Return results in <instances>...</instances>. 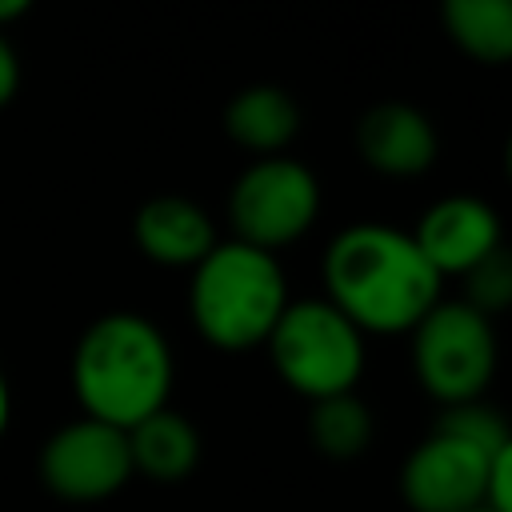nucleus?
I'll return each mask as SVG.
<instances>
[{
  "instance_id": "1a4fd4ad",
  "label": "nucleus",
  "mask_w": 512,
  "mask_h": 512,
  "mask_svg": "<svg viewBox=\"0 0 512 512\" xmlns=\"http://www.w3.org/2000/svg\"><path fill=\"white\" fill-rule=\"evenodd\" d=\"M416 248L424 252V260L436 268V276H464L472 264H480L488 252H496L500 240V216L492 212V204L476 200V196H444L436 200L416 232H412Z\"/></svg>"
},
{
  "instance_id": "412c9836",
  "label": "nucleus",
  "mask_w": 512,
  "mask_h": 512,
  "mask_svg": "<svg viewBox=\"0 0 512 512\" xmlns=\"http://www.w3.org/2000/svg\"><path fill=\"white\" fill-rule=\"evenodd\" d=\"M468 512H492V508H484V504H480V508H468Z\"/></svg>"
},
{
  "instance_id": "2eb2a0df",
  "label": "nucleus",
  "mask_w": 512,
  "mask_h": 512,
  "mask_svg": "<svg viewBox=\"0 0 512 512\" xmlns=\"http://www.w3.org/2000/svg\"><path fill=\"white\" fill-rule=\"evenodd\" d=\"M308 436L320 456L328 460H352L372 444V412L356 392H336L312 400Z\"/></svg>"
},
{
  "instance_id": "f03ea898",
  "label": "nucleus",
  "mask_w": 512,
  "mask_h": 512,
  "mask_svg": "<svg viewBox=\"0 0 512 512\" xmlns=\"http://www.w3.org/2000/svg\"><path fill=\"white\" fill-rule=\"evenodd\" d=\"M72 388L84 416L132 428L168 404L172 352L164 332L140 312L96 316L72 352Z\"/></svg>"
},
{
  "instance_id": "6e6552de",
  "label": "nucleus",
  "mask_w": 512,
  "mask_h": 512,
  "mask_svg": "<svg viewBox=\"0 0 512 512\" xmlns=\"http://www.w3.org/2000/svg\"><path fill=\"white\" fill-rule=\"evenodd\" d=\"M492 456L484 448L452 436V432L432 428V436H424L400 468L404 504L412 512H468V508H480Z\"/></svg>"
},
{
  "instance_id": "a211bd4d",
  "label": "nucleus",
  "mask_w": 512,
  "mask_h": 512,
  "mask_svg": "<svg viewBox=\"0 0 512 512\" xmlns=\"http://www.w3.org/2000/svg\"><path fill=\"white\" fill-rule=\"evenodd\" d=\"M16 84H20V60H16L12 44H8L4 32H0V108L16 96Z\"/></svg>"
},
{
  "instance_id": "dca6fc26",
  "label": "nucleus",
  "mask_w": 512,
  "mask_h": 512,
  "mask_svg": "<svg viewBox=\"0 0 512 512\" xmlns=\"http://www.w3.org/2000/svg\"><path fill=\"white\" fill-rule=\"evenodd\" d=\"M436 428H440V432H452V436H460V440H468V444H476V448H484L488 456L512 444L504 416H500L492 404H484V400L444 404V416L436 420Z\"/></svg>"
},
{
  "instance_id": "ddd939ff",
  "label": "nucleus",
  "mask_w": 512,
  "mask_h": 512,
  "mask_svg": "<svg viewBox=\"0 0 512 512\" xmlns=\"http://www.w3.org/2000/svg\"><path fill=\"white\" fill-rule=\"evenodd\" d=\"M224 128L240 148L256 156H280V148L300 132V108L284 88L252 84L228 100Z\"/></svg>"
},
{
  "instance_id": "f8f14e48",
  "label": "nucleus",
  "mask_w": 512,
  "mask_h": 512,
  "mask_svg": "<svg viewBox=\"0 0 512 512\" xmlns=\"http://www.w3.org/2000/svg\"><path fill=\"white\" fill-rule=\"evenodd\" d=\"M124 436H128L132 472H144L148 480H160V484L184 480L200 460V432L192 428V420H184L168 404L148 412L132 428H124Z\"/></svg>"
},
{
  "instance_id": "0eeeda50",
  "label": "nucleus",
  "mask_w": 512,
  "mask_h": 512,
  "mask_svg": "<svg viewBox=\"0 0 512 512\" xmlns=\"http://www.w3.org/2000/svg\"><path fill=\"white\" fill-rule=\"evenodd\" d=\"M40 476L60 500L92 504L112 492H120L132 476L128 436L116 424L104 420H76L48 436L40 452Z\"/></svg>"
},
{
  "instance_id": "aec40b11",
  "label": "nucleus",
  "mask_w": 512,
  "mask_h": 512,
  "mask_svg": "<svg viewBox=\"0 0 512 512\" xmlns=\"http://www.w3.org/2000/svg\"><path fill=\"white\" fill-rule=\"evenodd\" d=\"M32 8V0H0V24H8V20H16V16H24Z\"/></svg>"
},
{
  "instance_id": "7ed1b4c3",
  "label": "nucleus",
  "mask_w": 512,
  "mask_h": 512,
  "mask_svg": "<svg viewBox=\"0 0 512 512\" xmlns=\"http://www.w3.org/2000/svg\"><path fill=\"white\" fill-rule=\"evenodd\" d=\"M284 304L288 284L280 260L244 240H216L212 252L192 268L188 308L200 336L220 352L264 344Z\"/></svg>"
},
{
  "instance_id": "20e7f679",
  "label": "nucleus",
  "mask_w": 512,
  "mask_h": 512,
  "mask_svg": "<svg viewBox=\"0 0 512 512\" xmlns=\"http://www.w3.org/2000/svg\"><path fill=\"white\" fill-rule=\"evenodd\" d=\"M264 344L276 376L308 400L352 392L364 372V332L328 300L284 304Z\"/></svg>"
},
{
  "instance_id": "423d86ee",
  "label": "nucleus",
  "mask_w": 512,
  "mask_h": 512,
  "mask_svg": "<svg viewBox=\"0 0 512 512\" xmlns=\"http://www.w3.org/2000/svg\"><path fill=\"white\" fill-rule=\"evenodd\" d=\"M320 212V184L316 176L288 156H264L240 172L228 196V220L236 240L276 252L300 240Z\"/></svg>"
},
{
  "instance_id": "f3484780",
  "label": "nucleus",
  "mask_w": 512,
  "mask_h": 512,
  "mask_svg": "<svg viewBox=\"0 0 512 512\" xmlns=\"http://www.w3.org/2000/svg\"><path fill=\"white\" fill-rule=\"evenodd\" d=\"M460 280H464V304H472L484 316L504 312L512 304V256H508V248L500 244L480 264H472Z\"/></svg>"
},
{
  "instance_id": "9b49d317",
  "label": "nucleus",
  "mask_w": 512,
  "mask_h": 512,
  "mask_svg": "<svg viewBox=\"0 0 512 512\" xmlns=\"http://www.w3.org/2000/svg\"><path fill=\"white\" fill-rule=\"evenodd\" d=\"M132 236L140 252L164 268H196L216 244V228L208 212L184 196H152L136 212Z\"/></svg>"
},
{
  "instance_id": "39448f33",
  "label": "nucleus",
  "mask_w": 512,
  "mask_h": 512,
  "mask_svg": "<svg viewBox=\"0 0 512 512\" xmlns=\"http://www.w3.org/2000/svg\"><path fill=\"white\" fill-rule=\"evenodd\" d=\"M412 364L440 404L480 400L496 372V332L464 300H436L412 328Z\"/></svg>"
},
{
  "instance_id": "f257e3e1",
  "label": "nucleus",
  "mask_w": 512,
  "mask_h": 512,
  "mask_svg": "<svg viewBox=\"0 0 512 512\" xmlns=\"http://www.w3.org/2000/svg\"><path fill=\"white\" fill-rule=\"evenodd\" d=\"M328 304L360 332H412L440 300V276L412 232L388 224H352L324 252Z\"/></svg>"
},
{
  "instance_id": "9d476101",
  "label": "nucleus",
  "mask_w": 512,
  "mask_h": 512,
  "mask_svg": "<svg viewBox=\"0 0 512 512\" xmlns=\"http://www.w3.org/2000/svg\"><path fill=\"white\" fill-rule=\"evenodd\" d=\"M356 148L364 164L384 176H420L436 160V128L420 108L388 100L360 116Z\"/></svg>"
},
{
  "instance_id": "6ab92c4d",
  "label": "nucleus",
  "mask_w": 512,
  "mask_h": 512,
  "mask_svg": "<svg viewBox=\"0 0 512 512\" xmlns=\"http://www.w3.org/2000/svg\"><path fill=\"white\" fill-rule=\"evenodd\" d=\"M8 416H12V392H8V376H4V368H0V436H4V428H8Z\"/></svg>"
},
{
  "instance_id": "4468645a",
  "label": "nucleus",
  "mask_w": 512,
  "mask_h": 512,
  "mask_svg": "<svg viewBox=\"0 0 512 512\" xmlns=\"http://www.w3.org/2000/svg\"><path fill=\"white\" fill-rule=\"evenodd\" d=\"M440 20L464 56L480 64L512 56V0H440Z\"/></svg>"
}]
</instances>
